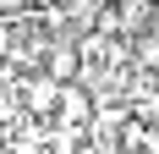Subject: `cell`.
Returning <instances> with one entry per match:
<instances>
[{
	"label": "cell",
	"instance_id": "cell-5",
	"mask_svg": "<svg viewBox=\"0 0 159 154\" xmlns=\"http://www.w3.org/2000/svg\"><path fill=\"white\" fill-rule=\"evenodd\" d=\"M137 66H159V33L143 28V39H137Z\"/></svg>",
	"mask_w": 159,
	"mask_h": 154
},
{
	"label": "cell",
	"instance_id": "cell-2",
	"mask_svg": "<svg viewBox=\"0 0 159 154\" xmlns=\"http://www.w3.org/2000/svg\"><path fill=\"white\" fill-rule=\"evenodd\" d=\"M77 72H82L77 44H55V50L44 55V77H49V83H77Z\"/></svg>",
	"mask_w": 159,
	"mask_h": 154
},
{
	"label": "cell",
	"instance_id": "cell-4",
	"mask_svg": "<svg viewBox=\"0 0 159 154\" xmlns=\"http://www.w3.org/2000/svg\"><path fill=\"white\" fill-rule=\"evenodd\" d=\"M55 99H61V83H49V77H33V83H28V110H33V116H49Z\"/></svg>",
	"mask_w": 159,
	"mask_h": 154
},
{
	"label": "cell",
	"instance_id": "cell-6",
	"mask_svg": "<svg viewBox=\"0 0 159 154\" xmlns=\"http://www.w3.org/2000/svg\"><path fill=\"white\" fill-rule=\"evenodd\" d=\"M0 55H11V22L0 17Z\"/></svg>",
	"mask_w": 159,
	"mask_h": 154
},
{
	"label": "cell",
	"instance_id": "cell-1",
	"mask_svg": "<svg viewBox=\"0 0 159 154\" xmlns=\"http://www.w3.org/2000/svg\"><path fill=\"white\" fill-rule=\"evenodd\" d=\"M55 116H61V127H66V132H82V127L93 121V94H88V88H77V83H61Z\"/></svg>",
	"mask_w": 159,
	"mask_h": 154
},
{
	"label": "cell",
	"instance_id": "cell-3",
	"mask_svg": "<svg viewBox=\"0 0 159 154\" xmlns=\"http://www.w3.org/2000/svg\"><path fill=\"white\" fill-rule=\"evenodd\" d=\"M154 0H115V22H121V33H143L154 28Z\"/></svg>",
	"mask_w": 159,
	"mask_h": 154
}]
</instances>
